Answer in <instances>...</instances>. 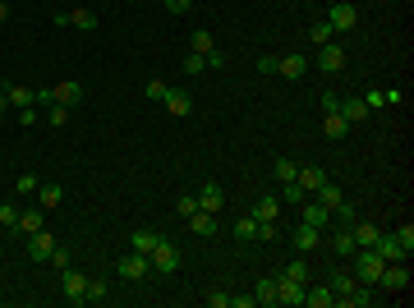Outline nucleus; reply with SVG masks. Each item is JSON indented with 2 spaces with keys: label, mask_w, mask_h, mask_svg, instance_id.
Returning <instances> with one entry per match:
<instances>
[{
  "label": "nucleus",
  "mask_w": 414,
  "mask_h": 308,
  "mask_svg": "<svg viewBox=\"0 0 414 308\" xmlns=\"http://www.w3.org/2000/svg\"><path fill=\"white\" fill-rule=\"evenodd\" d=\"M78 97H83V88H78L74 78H65V83H55V88H51V101H60V106H74Z\"/></svg>",
  "instance_id": "aec40b11"
},
{
  "label": "nucleus",
  "mask_w": 414,
  "mask_h": 308,
  "mask_svg": "<svg viewBox=\"0 0 414 308\" xmlns=\"http://www.w3.org/2000/svg\"><path fill=\"white\" fill-rule=\"evenodd\" d=\"M14 221H19V207H14V203H0V226L14 230Z\"/></svg>",
  "instance_id": "37998d69"
},
{
  "label": "nucleus",
  "mask_w": 414,
  "mask_h": 308,
  "mask_svg": "<svg viewBox=\"0 0 414 308\" xmlns=\"http://www.w3.org/2000/svg\"><path fill=\"white\" fill-rule=\"evenodd\" d=\"M322 244H327V249H331L336 258H350L355 249H359V244H355V235H350V226H331V235H327Z\"/></svg>",
  "instance_id": "423d86ee"
},
{
  "label": "nucleus",
  "mask_w": 414,
  "mask_h": 308,
  "mask_svg": "<svg viewBox=\"0 0 414 308\" xmlns=\"http://www.w3.org/2000/svg\"><path fill=\"white\" fill-rule=\"evenodd\" d=\"M166 10H171V14H189V10H194V0H166Z\"/></svg>",
  "instance_id": "3c124183"
},
{
  "label": "nucleus",
  "mask_w": 414,
  "mask_h": 308,
  "mask_svg": "<svg viewBox=\"0 0 414 308\" xmlns=\"http://www.w3.org/2000/svg\"><path fill=\"white\" fill-rule=\"evenodd\" d=\"M37 203H42V212H55L65 203V189L60 184H37Z\"/></svg>",
  "instance_id": "412c9836"
},
{
  "label": "nucleus",
  "mask_w": 414,
  "mask_h": 308,
  "mask_svg": "<svg viewBox=\"0 0 414 308\" xmlns=\"http://www.w3.org/2000/svg\"><path fill=\"white\" fill-rule=\"evenodd\" d=\"M317 69H322V74H341V69H345V51H341L336 42L317 46Z\"/></svg>",
  "instance_id": "6e6552de"
},
{
  "label": "nucleus",
  "mask_w": 414,
  "mask_h": 308,
  "mask_svg": "<svg viewBox=\"0 0 414 308\" xmlns=\"http://www.w3.org/2000/svg\"><path fill=\"white\" fill-rule=\"evenodd\" d=\"M157 244H162V235H157L152 226H143V230H134V249H138V254H152Z\"/></svg>",
  "instance_id": "bb28decb"
},
{
  "label": "nucleus",
  "mask_w": 414,
  "mask_h": 308,
  "mask_svg": "<svg viewBox=\"0 0 414 308\" xmlns=\"http://www.w3.org/2000/svg\"><path fill=\"white\" fill-rule=\"evenodd\" d=\"M341 198H345V193H341V189H336V184H331V179H327V184H322V189H317V203H322V207H327V212H331V207H336V203H341Z\"/></svg>",
  "instance_id": "72a5a7b5"
},
{
  "label": "nucleus",
  "mask_w": 414,
  "mask_h": 308,
  "mask_svg": "<svg viewBox=\"0 0 414 308\" xmlns=\"http://www.w3.org/2000/svg\"><path fill=\"white\" fill-rule=\"evenodd\" d=\"M230 230H235V240H240V244H253V240H258V217L249 212V217H240Z\"/></svg>",
  "instance_id": "b1692460"
},
{
  "label": "nucleus",
  "mask_w": 414,
  "mask_h": 308,
  "mask_svg": "<svg viewBox=\"0 0 414 308\" xmlns=\"http://www.w3.org/2000/svg\"><path fill=\"white\" fill-rule=\"evenodd\" d=\"M46 120H51L55 129H60V124L69 120V106H60V101H51V106H46Z\"/></svg>",
  "instance_id": "4c0bfd02"
},
{
  "label": "nucleus",
  "mask_w": 414,
  "mask_h": 308,
  "mask_svg": "<svg viewBox=\"0 0 414 308\" xmlns=\"http://www.w3.org/2000/svg\"><path fill=\"white\" fill-rule=\"evenodd\" d=\"M285 276H294V281H304V286H308V263H304V258H290Z\"/></svg>",
  "instance_id": "58836bf2"
},
{
  "label": "nucleus",
  "mask_w": 414,
  "mask_h": 308,
  "mask_svg": "<svg viewBox=\"0 0 414 308\" xmlns=\"http://www.w3.org/2000/svg\"><path fill=\"white\" fill-rule=\"evenodd\" d=\"M253 217H258V221H276V217H281V198H272V193H267V198H258Z\"/></svg>",
  "instance_id": "cd10ccee"
},
{
  "label": "nucleus",
  "mask_w": 414,
  "mask_h": 308,
  "mask_svg": "<svg viewBox=\"0 0 414 308\" xmlns=\"http://www.w3.org/2000/svg\"><path fill=\"white\" fill-rule=\"evenodd\" d=\"M51 249H55V235L46 230V226H42V230H33V235H28V258L46 263V258H51Z\"/></svg>",
  "instance_id": "1a4fd4ad"
},
{
  "label": "nucleus",
  "mask_w": 414,
  "mask_h": 308,
  "mask_svg": "<svg viewBox=\"0 0 414 308\" xmlns=\"http://www.w3.org/2000/svg\"><path fill=\"white\" fill-rule=\"evenodd\" d=\"M185 221H189V230H194V235H217V217L203 212V207H198L194 217H185Z\"/></svg>",
  "instance_id": "5701e85b"
},
{
  "label": "nucleus",
  "mask_w": 414,
  "mask_h": 308,
  "mask_svg": "<svg viewBox=\"0 0 414 308\" xmlns=\"http://www.w3.org/2000/svg\"><path fill=\"white\" fill-rule=\"evenodd\" d=\"M276 235H281L276 221H258V240H276Z\"/></svg>",
  "instance_id": "49530a36"
},
{
  "label": "nucleus",
  "mask_w": 414,
  "mask_h": 308,
  "mask_svg": "<svg viewBox=\"0 0 414 308\" xmlns=\"http://www.w3.org/2000/svg\"><path fill=\"white\" fill-rule=\"evenodd\" d=\"M60 28H78V33H92L97 28V10H74V14H55Z\"/></svg>",
  "instance_id": "9d476101"
},
{
  "label": "nucleus",
  "mask_w": 414,
  "mask_h": 308,
  "mask_svg": "<svg viewBox=\"0 0 414 308\" xmlns=\"http://www.w3.org/2000/svg\"><path fill=\"white\" fill-rule=\"evenodd\" d=\"M10 19V0H0V23Z\"/></svg>",
  "instance_id": "864d4df0"
},
{
  "label": "nucleus",
  "mask_w": 414,
  "mask_h": 308,
  "mask_svg": "<svg viewBox=\"0 0 414 308\" xmlns=\"http://www.w3.org/2000/svg\"><path fill=\"white\" fill-rule=\"evenodd\" d=\"M106 281H87V304H106Z\"/></svg>",
  "instance_id": "e433bc0d"
},
{
  "label": "nucleus",
  "mask_w": 414,
  "mask_h": 308,
  "mask_svg": "<svg viewBox=\"0 0 414 308\" xmlns=\"http://www.w3.org/2000/svg\"><path fill=\"white\" fill-rule=\"evenodd\" d=\"M203 69H207V55L189 51V55H185V74H203Z\"/></svg>",
  "instance_id": "ea45409f"
},
{
  "label": "nucleus",
  "mask_w": 414,
  "mask_h": 308,
  "mask_svg": "<svg viewBox=\"0 0 414 308\" xmlns=\"http://www.w3.org/2000/svg\"><path fill=\"white\" fill-rule=\"evenodd\" d=\"M276 60H281V55H262V60H258V74H276Z\"/></svg>",
  "instance_id": "603ef678"
},
{
  "label": "nucleus",
  "mask_w": 414,
  "mask_h": 308,
  "mask_svg": "<svg viewBox=\"0 0 414 308\" xmlns=\"http://www.w3.org/2000/svg\"><path fill=\"white\" fill-rule=\"evenodd\" d=\"M396 244H401L405 254H414V226H410V221H405L401 230H396Z\"/></svg>",
  "instance_id": "a19ab883"
},
{
  "label": "nucleus",
  "mask_w": 414,
  "mask_h": 308,
  "mask_svg": "<svg viewBox=\"0 0 414 308\" xmlns=\"http://www.w3.org/2000/svg\"><path fill=\"white\" fill-rule=\"evenodd\" d=\"M230 308H258V299L253 295H230Z\"/></svg>",
  "instance_id": "8fccbe9b"
},
{
  "label": "nucleus",
  "mask_w": 414,
  "mask_h": 308,
  "mask_svg": "<svg viewBox=\"0 0 414 308\" xmlns=\"http://www.w3.org/2000/svg\"><path fill=\"white\" fill-rule=\"evenodd\" d=\"M327 286H331V295H350V290H355V286H359V281H355V272H336V276H331V281H327Z\"/></svg>",
  "instance_id": "c756f323"
},
{
  "label": "nucleus",
  "mask_w": 414,
  "mask_h": 308,
  "mask_svg": "<svg viewBox=\"0 0 414 308\" xmlns=\"http://www.w3.org/2000/svg\"><path fill=\"white\" fill-rule=\"evenodd\" d=\"M207 304H212V308H230V295H226V290H212V295H207Z\"/></svg>",
  "instance_id": "09e8293b"
},
{
  "label": "nucleus",
  "mask_w": 414,
  "mask_h": 308,
  "mask_svg": "<svg viewBox=\"0 0 414 308\" xmlns=\"http://www.w3.org/2000/svg\"><path fill=\"white\" fill-rule=\"evenodd\" d=\"M317 244H322V230H313V226L299 221V226H294V249H299V254H313Z\"/></svg>",
  "instance_id": "4468645a"
},
{
  "label": "nucleus",
  "mask_w": 414,
  "mask_h": 308,
  "mask_svg": "<svg viewBox=\"0 0 414 308\" xmlns=\"http://www.w3.org/2000/svg\"><path fill=\"white\" fill-rule=\"evenodd\" d=\"M5 97H10V106H19V110L37 106V92H33V88H23V83H5Z\"/></svg>",
  "instance_id": "2eb2a0df"
},
{
  "label": "nucleus",
  "mask_w": 414,
  "mask_h": 308,
  "mask_svg": "<svg viewBox=\"0 0 414 308\" xmlns=\"http://www.w3.org/2000/svg\"><path fill=\"white\" fill-rule=\"evenodd\" d=\"M299 221L313 226V230H327V226H331V212L322 207V203H299Z\"/></svg>",
  "instance_id": "9b49d317"
},
{
  "label": "nucleus",
  "mask_w": 414,
  "mask_h": 308,
  "mask_svg": "<svg viewBox=\"0 0 414 308\" xmlns=\"http://www.w3.org/2000/svg\"><path fill=\"white\" fill-rule=\"evenodd\" d=\"M322 133H327V138H345V133H350V120L341 115V110H327V115H322Z\"/></svg>",
  "instance_id": "4be33fe9"
},
{
  "label": "nucleus",
  "mask_w": 414,
  "mask_h": 308,
  "mask_svg": "<svg viewBox=\"0 0 414 308\" xmlns=\"http://www.w3.org/2000/svg\"><path fill=\"white\" fill-rule=\"evenodd\" d=\"M0 110H10V97H5V88H0Z\"/></svg>",
  "instance_id": "5fc2aeb1"
},
{
  "label": "nucleus",
  "mask_w": 414,
  "mask_h": 308,
  "mask_svg": "<svg viewBox=\"0 0 414 308\" xmlns=\"http://www.w3.org/2000/svg\"><path fill=\"white\" fill-rule=\"evenodd\" d=\"M378 286L382 290H405V286H410V263H405V258H401V263H387V267H382V276H378Z\"/></svg>",
  "instance_id": "20e7f679"
},
{
  "label": "nucleus",
  "mask_w": 414,
  "mask_h": 308,
  "mask_svg": "<svg viewBox=\"0 0 414 308\" xmlns=\"http://www.w3.org/2000/svg\"><path fill=\"white\" fill-rule=\"evenodd\" d=\"M373 249L382 254V263H401V258H410L401 244H396V235H378V244H373Z\"/></svg>",
  "instance_id": "dca6fc26"
},
{
  "label": "nucleus",
  "mask_w": 414,
  "mask_h": 308,
  "mask_svg": "<svg viewBox=\"0 0 414 308\" xmlns=\"http://www.w3.org/2000/svg\"><path fill=\"white\" fill-rule=\"evenodd\" d=\"M304 69H308L304 55H281V60H276V74L281 78H304Z\"/></svg>",
  "instance_id": "f3484780"
},
{
  "label": "nucleus",
  "mask_w": 414,
  "mask_h": 308,
  "mask_svg": "<svg viewBox=\"0 0 414 308\" xmlns=\"http://www.w3.org/2000/svg\"><path fill=\"white\" fill-rule=\"evenodd\" d=\"M299 189H304V193H317V189L327 184V170H322V166H299Z\"/></svg>",
  "instance_id": "f8f14e48"
},
{
  "label": "nucleus",
  "mask_w": 414,
  "mask_h": 308,
  "mask_svg": "<svg viewBox=\"0 0 414 308\" xmlns=\"http://www.w3.org/2000/svg\"><path fill=\"white\" fill-rule=\"evenodd\" d=\"M276 304H285V308H299L304 304V281H294V276H276Z\"/></svg>",
  "instance_id": "f03ea898"
},
{
  "label": "nucleus",
  "mask_w": 414,
  "mask_h": 308,
  "mask_svg": "<svg viewBox=\"0 0 414 308\" xmlns=\"http://www.w3.org/2000/svg\"><path fill=\"white\" fill-rule=\"evenodd\" d=\"M327 23H331V33H350V28H355V23H359V10H355V5H350V0H341V5H331Z\"/></svg>",
  "instance_id": "39448f33"
},
{
  "label": "nucleus",
  "mask_w": 414,
  "mask_h": 308,
  "mask_svg": "<svg viewBox=\"0 0 414 308\" xmlns=\"http://www.w3.org/2000/svg\"><path fill=\"white\" fill-rule=\"evenodd\" d=\"M166 92H171V83H162V78L148 83V97H152V101H166Z\"/></svg>",
  "instance_id": "c03bdc74"
},
{
  "label": "nucleus",
  "mask_w": 414,
  "mask_h": 308,
  "mask_svg": "<svg viewBox=\"0 0 414 308\" xmlns=\"http://www.w3.org/2000/svg\"><path fill=\"white\" fill-rule=\"evenodd\" d=\"M350 235H355V244H359V249H373L382 230L373 226V221H355V226H350Z\"/></svg>",
  "instance_id": "6ab92c4d"
},
{
  "label": "nucleus",
  "mask_w": 414,
  "mask_h": 308,
  "mask_svg": "<svg viewBox=\"0 0 414 308\" xmlns=\"http://www.w3.org/2000/svg\"><path fill=\"white\" fill-rule=\"evenodd\" d=\"M175 207H180V217H194V212H198V193H185Z\"/></svg>",
  "instance_id": "a18cd8bd"
},
{
  "label": "nucleus",
  "mask_w": 414,
  "mask_h": 308,
  "mask_svg": "<svg viewBox=\"0 0 414 308\" xmlns=\"http://www.w3.org/2000/svg\"><path fill=\"white\" fill-rule=\"evenodd\" d=\"M60 286H65V299H69V304H87V276H83V272H69V267H65Z\"/></svg>",
  "instance_id": "0eeeda50"
},
{
  "label": "nucleus",
  "mask_w": 414,
  "mask_h": 308,
  "mask_svg": "<svg viewBox=\"0 0 414 308\" xmlns=\"http://www.w3.org/2000/svg\"><path fill=\"white\" fill-rule=\"evenodd\" d=\"M148 258H152V272H162V276L180 272V249H175V240H166V235H162V244H157Z\"/></svg>",
  "instance_id": "f257e3e1"
},
{
  "label": "nucleus",
  "mask_w": 414,
  "mask_h": 308,
  "mask_svg": "<svg viewBox=\"0 0 414 308\" xmlns=\"http://www.w3.org/2000/svg\"><path fill=\"white\" fill-rule=\"evenodd\" d=\"M331 37H336V33H331V23H327V19H317L313 28H308V42H317V46H327Z\"/></svg>",
  "instance_id": "2f4dec72"
},
{
  "label": "nucleus",
  "mask_w": 414,
  "mask_h": 308,
  "mask_svg": "<svg viewBox=\"0 0 414 308\" xmlns=\"http://www.w3.org/2000/svg\"><path fill=\"white\" fill-rule=\"evenodd\" d=\"M46 263H51V267H60V272H65V267H69V254H65V249H60V244H55V249H51V258H46Z\"/></svg>",
  "instance_id": "de8ad7c7"
},
{
  "label": "nucleus",
  "mask_w": 414,
  "mask_h": 308,
  "mask_svg": "<svg viewBox=\"0 0 414 308\" xmlns=\"http://www.w3.org/2000/svg\"><path fill=\"white\" fill-rule=\"evenodd\" d=\"M198 207L217 217V212L226 207V193H221V184H203V189H198Z\"/></svg>",
  "instance_id": "ddd939ff"
},
{
  "label": "nucleus",
  "mask_w": 414,
  "mask_h": 308,
  "mask_svg": "<svg viewBox=\"0 0 414 308\" xmlns=\"http://www.w3.org/2000/svg\"><path fill=\"white\" fill-rule=\"evenodd\" d=\"M189 51L212 55V51H217V37H212V33H194V37H189Z\"/></svg>",
  "instance_id": "7c9ffc66"
},
{
  "label": "nucleus",
  "mask_w": 414,
  "mask_h": 308,
  "mask_svg": "<svg viewBox=\"0 0 414 308\" xmlns=\"http://www.w3.org/2000/svg\"><path fill=\"white\" fill-rule=\"evenodd\" d=\"M281 203H290V207H299V203H304V189H299V179L281 184Z\"/></svg>",
  "instance_id": "f704fd0d"
},
{
  "label": "nucleus",
  "mask_w": 414,
  "mask_h": 308,
  "mask_svg": "<svg viewBox=\"0 0 414 308\" xmlns=\"http://www.w3.org/2000/svg\"><path fill=\"white\" fill-rule=\"evenodd\" d=\"M304 304L308 308H331L336 295H331V286H313V290H304Z\"/></svg>",
  "instance_id": "393cba45"
},
{
  "label": "nucleus",
  "mask_w": 414,
  "mask_h": 308,
  "mask_svg": "<svg viewBox=\"0 0 414 308\" xmlns=\"http://www.w3.org/2000/svg\"><path fill=\"white\" fill-rule=\"evenodd\" d=\"M189 110H194V97H189V92H180V88L166 92V115H189Z\"/></svg>",
  "instance_id": "a211bd4d"
},
{
  "label": "nucleus",
  "mask_w": 414,
  "mask_h": 308,
  "mask_svg": "<svg viewBox=\"0 0 414 308\" xmlns=\"http://www.w3.org/2000/svg\"><path fill=\"white\" fill-rule=\"evenodd\" d=\"M148 267H152V258H148V254H138V249H134V254H124L120 263H115V272H120L124 281H143V276H148Z\"/></svg>",
  "instance_id": "7ed1b4c3"
},
{
  "label": "nucleus",
  "mask_w": 414,
  "mask_h": 308,
  "mask_svg": "<svg viewBox=\"0 0 414 308\" xmlns=\"http://www.w3.org/2000/svg\"><path fill=\"white\" fill-rule=\"evenodd\" d=\"M341 115H345L350 124H359V120H369V101H359V97H350V101H341Z\"/></svg>",
  "instance_id": "a878e982"
},
{
  "label": "nucleus",
  "mask_w": 414,
  "mask_h": 308,
  "mask_svg": "<svg viewBox=\"0 0 414 308\" xmlns=\"http://www.w3.org/2000/svg\"><path fill=\"white\" fill-rule=\"evenodd\" d=\"M253 299H258L262 308H272L276 304V281H258V295H253Z\"/></svg>",
  "instance_id": "c9c22d12"
},
{
  "label": "nucleus",
  "mask_w": 414,
  "mask_h": 308,
  "mask_svg": "<svg viewBox=\"0 0 414 308\" xmlns=\"http://www.w3.org/2000/svg\"><path fill=\"white\" fill-rule=\"evenodd\" d=\"M37 184H42V179H37V175H28V170H23V175L14 179V189H19V193H37Z\"/></svg>",
  "instance_id": "79ce46f5"
},
{
  "label": "nucleus",
  "mask_w": 414,
  "mask_h": 308,
  "mask_svg": "<svg viewBox=\"0 0 414 308\" xmlns=\"http://www.w3.org/2000/svg\"><path fill=\"white\" fill-rule=\"evenodd\" d=\"M42 221H46V217H42V212H37V207H33V212H19V221H14V230L33 235V230H42Z\"/></svg>",
  "instance_id": "c85d7f7f"
},
{
  "label": "nucleus",
  "mask_w": 414,
  "mask_h": 308,
  "mask_svg": "<svg viewBox=\"0 0 414 308\" xmlns=\"http://www.w3.org/2000/svg\"><path fill=\"white\" fill-rule=\"evenodd\" d=\"M272 170H276V179H281V184H290V179L299 175V166H294L290 156H276V166H272Z\"/></svg>",
  "instance_id": "473e14b6"
}]
</instances>
